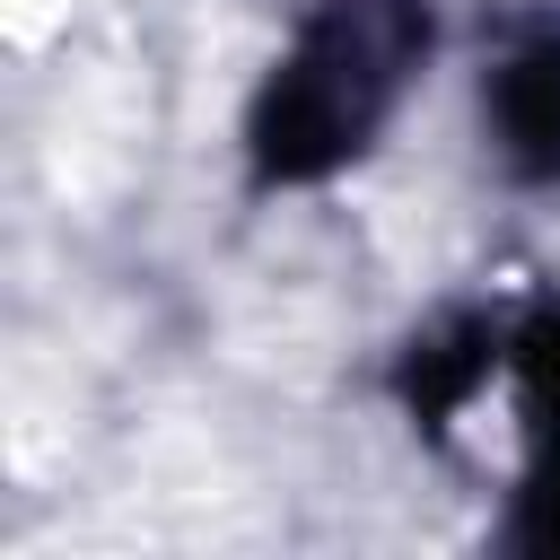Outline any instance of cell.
Returning a JSON list of instances; mask_svg holds the SVG:
<instances>
[{
  "label": "cell",
  "mask_w": 560,
  "mask_h": 560,
  "mask_svg": "<svg viewBox=\"0 0 560 560\" xmlns=\"http://www.w3.org/2000/svg\"><path fill=\"white\" fill-rule=\"evenodd\" d=\"M70 18V0H0V26H9V44L18 52H35V44H52V26Z\"/></svg>",
  "instance_id": "obj_1"
}]
</instances>
